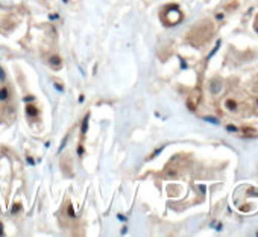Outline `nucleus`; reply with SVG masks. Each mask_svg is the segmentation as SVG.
Returning <instances> with one entry per match:
<instances>
[{"label":"nucleus","instance_id":"423d86ee","mask_svg":"<svg viewBox=\"0 0 258 237\" xmlns=\"http://www.w3.org/2000/svg\"><path fill=\"white\" fill-rule=\"evenodd\" d=\"M198 102H199V96H198V94H193V96H190V97H188L187 105H188V108H190V109H196Z\"/></svg>","mask_w":258,"mask_h":237},{"label":"nucleus","instance_id":"7ed1b4c3","mask_svg":"<svg viewBox=\"0 0 258 237\" xmlns=\"http://www.w3.org/2000/svg\"><path fill=\"white\" fill-rule=\"evenodd\" d=\"M161 19H163L164 25L173 26V25H178L182 20V13L176 5H170V7L164 8V11L161 14Z\"/></svg>","mask_w":258,"mask_h":237},{"label":"nucleus","instance_id":"39448f33","mask_svg":"<svg viewBox=\"0 0 258 237\" xmlns=\"http://www.w3.org/2000/svg\"><path fill=\"white\" fill-rule=\"evenodd\" d=\"M49 64H50V67H52L53 70H59V69L62 67V60H61L59 56H50Z\"/></svg>","mask_w":258,"mask_h":237},{"label":"nucleus","instance_id":"1a4fd4ad","mask_svg":"<svg viewBox=\"0 0 258 237\" xmlns=\"http://www.w3.org/2000/svg\"><path fill=\"white\" fill-rule=\"evenodd\" d=\"M220 88H222V84L219 82V81H213V84H211V91L214 93V94H217L219 91H220Z\"/></svg>","mask_w":258,"mask_h":237},{"label":"nucleus","instance_id":"f8f14e48","mask_svg":"<svg viewBox=\"0 0 258 237\" xmlns=\"http://www.w3.org/2000/svg\"><path fill=\"white\" fill-rule=\"evenodd\" d=\"M19 211V204H17V207H13V213H17Z\"/></svg>","mask_w":258,"mask_h":237},{"label":"nucleus","instance_id":"6e6552de","mask_svg":"<svg viewBox=\"0 0 258 237\" xmlns=\"http://www.w3.org/2000/svg\"><path fill=\"white\" fill-rule=\"evenodd\" d=\"M8 97H10V90L7 87L0 88V100L5 102V100H8Z\"/></svg>","mask_w":258,"mask_h":237},{"label":"nucleus","instance_id":"9b49d317","mask_svg":"<svg viewBox=\"0 0 258 237\" xmlns=\"http://www.w3.org/2000/svg\"><path fill=\"white\" fill-rule=\"evenodd\" d=\"M5 72H4V69L2 67H0V81H5Z\"/></svg>","mask_w":258,"mask_h":237},{"label":"nucleus","instance_id":"2eb2a0df","mask_svg":"<svg viewBox=\"0 0 258 237\" xmlns=\"http://www.w3.org/2000/svg\"><path fill=\"white\" fill-rule=\"evenodd\" d=\"M255 108H256V112H258V99H256V102H255Z\"/></svg>","mask_w":258,"mask_h":237},{"label":"nucleus","instance_id":"f257e3e1","mask_svg":"<svg viewBox=\"0 0 258 237\" xmlns=\"http://www.w3.org/2000/svg\"><path fill=\"white\" fill-rule=\"evenodd\" d=\"M213 32H214L213 25L210 22H202L198 26H195L191 32H188V41L193 46H202L211 38Z\"/></svg>","mask_w":258,"mask_h":237},{"label":"nucleus","instance_id":"20e7f679","mask_svg":"<svg viewBox=\"0 0 258 237\" xmlns=\"http://www.w3.org/2000/svg\"><path fill=\"white\" fill-rule=\"evenodd\" d=\"M235 133H237L240 137H244V139H255V137H258V130H256V128H250V127L237 128Z\"/></svg>","mask_w":258,"mask_h":237},{"label":"nucleus","instance_id":"ddd939ff","mask_svg":"<svg viewBox=\"0 0 258 237\" xmlns=\"http://www.w3.org/2000/svg\"><path fill=\"white\" fill-rule=\"evenodd\" d=\"M2 234H4V225L0 223V235H2Z\"/></svg>","mask_w":258,"mask_h":237},{"label":"nucleus","instance_id":"9d476101","mask_svg":"<svg viewBox=\"0 0 258 237\" xmlns=\"http://www.w3.org/2000/svg\"><path fill=\"white\" fill-rule=\"evenodd\" d=\"M87 128H88V115L84 118V122H82V128H81V134H82V136L87 133Z\"/></svg>","mask_w":258,"mask_h":237},{"label":"nucleus","instance_id":"4468645a","mask_svg":"<svg viewBox=\"0 0 258 237\" xmlns=\"http://www.w3.org/2000/svg\"><path fill=\"white\" fill-rule=\"evenodd\" d=\"M255 29L258 31V17H256V22H255Z\"/></svg>","mask_w":258,"mask_h":237},{"label":"nucleus","instance_id":"f03ea898","mask_svg":"<svg viewBox=\"0 0 258 237\" xmlns=\"http://www.w3.org/2000/svg\"><path fill=\"white\" fill-rule=\"evenodd\" d=\"M246 108H247V106H246L240 99H237L235 94L228 96V97H225V100H223V109H225L226 112L232 114V115H243V111H244Z\"/></svg>","mask_w":258,"mask_h":237},{"label":"nucleus","instance_id":"0eeeda50","mask_svg":"<svg viewBox=\"0 0 258 237\" xmlns=\"http://www.w3.org/2000/svg\"><path fill=\"white\" fill-rule=\"evenodd\" d=\"M26 114L29 117H37L38 115V108H35L34 105H26Z\"/></svg>","mask_w":258,"mask_h":237}]
</instances>
